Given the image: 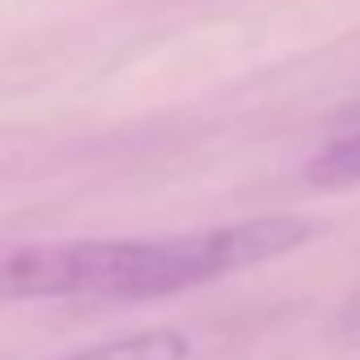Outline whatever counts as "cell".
<instances>
[{"mask_svg":"<svg viewBox=\"0 0 360 360\" xmlns=\"http://www.w3.org/2000/svg\"><path fill=\"white\" fill-rule=\"evenodd\" d=\"M343 339H347L352 347H360V309H352V314L343 318Z\"/></svg>","mask_w":360,"mask_h":360,"instance_id":"277c9868","label":"cell"},{"mask_svg":"<svg viewBox=\"0 0 360 360\" xmlns=\"http://www.w3.org/2000/svg\"><path fill=\"white\" fill-rule=\"evenodd\" d=\"M309 183L322 191H343V187H360V110L347 115L330 140L318 148V157L309 161Z\"/></svg>","mask_w":360,"mask_h":360,"instance_id":"3957f363","label":"cell"},{"mask_svg":"<svg viewBox=\"0 0 360 360\" xmlns=\"http://www.w3.org/2000/svg\"><path fill=\"white\" fill-rule=\"evenodd\" d=\"M191 356V339L174 326H148V330H131L119 339H102L94 347L56 356V360H187Z\"/></svg>","mask_w":360,"mask_h":360,"instance_id":"7a4b0ae2","label":"cell"},{"mask_svg":"<svg viewBox=\"0 0 360 360\" xmlns=\"http://www.w3.org/2000/svg\"><path fill=\"white\" fill-rule=\"evenodd\" d=\"M314 238L305 217H255L161 238H85L26 246L0 263V284L13 297H106L157 301L233 271L292 255Z\"/></svg>","mask_w":360,"mask_h":360,"instance_id":"6da1fadb","label":"cell"}]
</instances>
